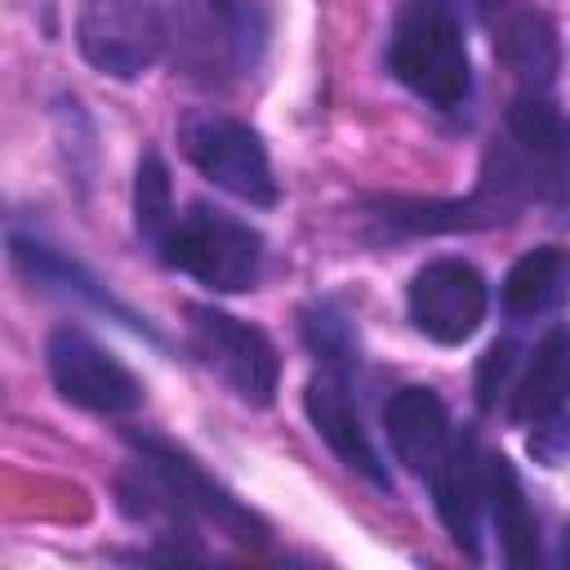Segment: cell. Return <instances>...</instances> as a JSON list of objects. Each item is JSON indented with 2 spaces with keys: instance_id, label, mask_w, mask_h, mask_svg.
Segmentation results:
<instances>
[{
  "instance_id": "6da1fadb",
  "label": "cell",
  "mask_w": 570,
  "mask_h": 570,
  "mask_svg": "<svg viewBox=\"0 0 570 570\" xmlns=\"http://www.w3.org/2000/svg\"><path fill=\"white\" fill-rule=\"evenodd\" d=\"M387 71L428 107L463 111L472 98V62L463 22L445 0H414L387 36Z\"/></svg>"
},
{
  "instance_id": "7a4b0ae2",
  "label": "cell",
  "mask_w": 570,
  "mask_h": 570,
  "mask_svg": "<svg viewBox=\"0 0 570 570\" xmlns=\"http://www.w3.org/2000/svg\"><path fill=\"white\" fill-rule=\"evenodd\" d=\"M156 258L214 294H245L263 276V236L249 223L196 200L174 218Z\"/></svg>"
},
{
  "instance_id": "3957f363",
  "label": "cell",
  "mask_w": 570,
  "mask_h": 570,
  "mask_svg": "<svg viewBox=\"0 0 570 570\" xmlns=\"http://www.w3.org/2000/svg\"><path fill=\"white\" fill-rule=\"evenodd\" d=\"M178 147L183 156L200 169V178H209L218 191L272 209L281 200L267 147L258 138V129H249L245 120L218 111V107H191L178 120Z\"/></svg>"
},
{
  "instance_id": "277c9868",
  "label": "cell",
  "mask_w": 570,
  "mask_h": 570,
  "mask_svg": "<svg viewBox=\"0 0 570 570\" xmlns=\"http://www.w3.org/2000/svg\"><path fill=\"white\" fill-rule=\"evenodd\" d=\"M169 22L156 0H85L76 13L80 58L111 80H138L165 53Z\"/></svg>"
},
{
  "instance_id": "5b68a950",
  "label": "cell",
  "mask_w": 570,
  "mask_h": 570,
  "mask_svg": "<svg viewBox=\"0 0 570 570\" xmlns=\"http://www.w3.org/2000/svg\"><path fill=\"white\" fill-rule=\"evenodd\" d=\"M187 343L200 356V365L214 370L240 401L267 405L276 396L281 352L258 325H249V321H240L223 307L191 303L187 307Z\"/></svg>"
},
{
  "instance_id": "8992f818",
  "label": "cell",
  "mask_w": 570,
  "mask_h": 570,
  "mask_svg": "<svg viewBox=\"0 0 570 570\" xmlns=\"http://www.w3.org/2000/svg\"><path fill=\"white\" fill-rule=\"evenodd\" d=\"M45 365L58 387V396L76 410L120 419L142 405V383L125 361H116L98 338H89L80 325H58L45 343Z\"/></svg>"
},
{
  "instance_id": "52a82bcc",
  "label": "cell",
  "mask_w": 570,
  "mask_h": 570,
  "mask_svg": "<svg viewBox=\"0 0 570 570\" xmlns=\"http://www.w3.org/2000/svg\"><path fill=\"white\" fill-rule=\"evenodd\" d=\"M485 307H490L485 276L472 263H463V258H432V263H423L410 276V289H405L410 325L423 338L441 343V347L468 343L481 330Z\"/></svg>"
},
{
  "instance_id": "ba28073f",
  "label": "cell",
  "mask_w": 570,
  "mask_h": 570,
  "mask_svg": "<svg viewBox=\"0 0 570 570\" xmlns=\"http://www.w3.org/2000/svg\"><path fill=\"white\" fill-rule=\"evenodd\" d=\"M183 58L187 67L214 76L218 71H254L267 45V18L258 0H183Z\"/></svg>"
},
{
  "instance_id": "9c48e42d",
  "label": "cell",
  "mask_w": 570,
  "mask_h": 570,
  "mask_svg": "<svg viewBox=\"0 0 570 570\" xmlns=\"http://www.w3.org/2000/svg\"><path fill=\"white\" fill-rule=\"evenodd\" d=\"M129 445L138 450V459H142L147 468H156V472L174 485V494H178L200 521H209L214 530H223V534L236 539V543H263V539H267V525H263L227 485H218L183 445H174V441H165V436H151V432H129Z\"/></svg>"
},
{
  "instance_id": "30bf717a",
  "label": "cell",
  "mask_w": 570,
  "mask_h": 570,
  "mask_svg": "<svg viewBox=\"0 0 570 570\" xmlns=\"http://www.w3.org/2000/svg\"><path fill=\"white\" fill-rule=\"evenodd\" d=\"M303 410H307L316 436L334 450V459H338L343 468L361 472V476H365L370 485H379V490L392 485V476H387V468H383V459H379V450H374V441H370V432H365V423H361L356 396H352V387H347V370L321 365V370L307 379V387H303Z\"/></svg>"
},
{
  "instance_id": "8fae6325",
  "label": "cell",
  "mask_w": 570,
  "mask_h": 570,
  "mask_svg": "<svg viewBox=\"0 0 570 570\" xmlns=\"http://www.w3.org/2000/svg\"><path fill=\"white\" fill-rule=\"evenodd\" d=\"M9 258H13V267L31 281V285H40V289H53V294H62V298H76V303H85V307H94V312H102V316H111V321H120L125 330H134V334H142V338H151V343H160V334L147 325V316H138L129 303H120L85 263H76V258H67L62 249H53L49 240H40V236H27V232H9Z\"/></svg>"
},
{
  "instance_id": "7c38bea8",
  "label": "cell",
  "mask_w": 570,
  "mask_h": 570,
  "mask_svg": "<svg viewBox=\"0 0 570 570\" xmlns=\"http://www.w3.org/2000/svg\"><path fill=\"white\" fill-rule=\"evenodd\" d=\"M432 503L450 539L468 552L481 557V512H485V454L476 436H454L445 459L432 468Z\"/></svg>"
},
{
  "instance_id": "4fadbf2b",
  "label": "cell",
  "mask_w": 570,
  "mask_h": 570,
  "mask_svg": "<svg viewBox=\"0 0 570 570\" xmlns=\"http://www.w3.org/2000/svg\"><path fill=\"white\" fill-rule=\"evenodd\" d=\"M383 432H387V445H392L396 463L410 468L414 476H432V468L454 445L450 410L423 383H410V387L392 392V401L383 405Z\"/></svg>"
},
{
  "instance_id": "5bb4252c",
  "label": "cell",
  "mask_w": 570,
  "mask_h": 570,
  "mask_svg": "<svg viewBox=\"0 0 570 570\" xmlns=\"http://www.w3.org/2000/svg\"><path fill=\"white\" fill-rule=\"evenodd\" d=\"M494 53L508 67V76L521 85V94H548L561 71V40L548 13L517 9L494 27Z\"/></svg>"
},
{
  "instance_id": "9a60e30c",
  "label": "cell",
  "mask_w": 570,
  "mask_h": 570,
  "mask_svg": "<svg viewBox=\"0 0 570 570\" xmlns=\"http://www.w3.org/2000/svg\"><path fill=\"white\" fill-rule=\"evenodd\" d=\"M570 401V325H548V334L534 343L530 361L521 365L512 392H508V414L517 423H539Z\"/></svg>"
},
{
  "instance_id": "2e32d148",
  "label": "cell",
  "mask_w": 570,
  "mask_h": 570,
  "mask_svg": "<svg viewBox=\"0 0 570 570\" xmlns=\"http://www.w3.org/2000/svg\"><path fill=\"white\" fill-rule=\"evenodd\" d=\"M485 512H490V521H494L499 552H503L508 566L530 570V566L543 561L534 508H530V499H525V485H521L517 468H512L503 454H485Z\"/></svg>"
},
{
  "instance_id": "e0dca14e",
  "label": "cell",
  "mask_w": 570,
  "mask_h": 570,
  "mask_svg": "<svg viewBox=\"0 0 570 570\" xmlns=\"http://www.w3.org/2000/svg\"><path fill=\"white\" fill-rule=\"evenodd\" d=\"M499 303L512 321H539L561 312L570 303V249L539 245L521 254L499 285Z\"/></svg>"
},
{
  "instance_id": "ac0fdd59",
  "label": "cell",
  "mask_w": 570,
  "mask_h": 570,
  "mask_svg": "<svg viewBox=\"0 0 570 570\" xmlns=\"http://www.w3.org/2000/svg\"><path fill=\"white\" fill-rule=\"evenodd\" d=\"M174 218H178V209H174L169 165L160 160V151H142L138 169H134V232H138V240L156 254V245L165 240Z\"/></svg>"
},
{
  "instance_id": "d6986e66",
  "label": "cell",
  "mask_w": 570,
  "mask_h": 570,
  "mask_svg": "<svg viewBox=\"0 0 570 570\" xmlns=\"http://www.w3.org/2000/svg\"><path fill=\"white\" fill-rule=\"evenodd\" d=\"M303 343L330 370H352L361 361L356 325H352V316L334 298H316L312 307H303Z\"/></svg>"
},
{
  "instance_id": "ffe728a7",
  "label": "cell",
  "mask_w": 570,
  "mask_h": 570,
  "mask_svg": "<svg viewBox=\"0 0 570 570\" xmlns=\"http://www.w3.org/2000/svg\"><path fill=\"white\" fill-rule=\"evenodd\" d=\"M517 361H521V347L517 338H494L476 365V405L481 410H494L499 401H508L512 383H517Z\"/></svg>"
},
{
  "instance_id": "44dd1931",
  "label": "cell",
  "mask_w": 570,
  "mask_h": 570,
  "mask_svg": "<svg viewBox=\"0 0 570 570\" xmlns=\"http://www.w3.org/2000/svg\"><path fill=\"white\" fill-rule=\"evenodd\" d=\"M534 432H530V454L543 463V468H561V463H570V414L566 410H557V414H548V419H539V423H530Z\"/></svg>"
},
{
  "instance_id": "7402d4cb",
  "label": "cell",
  "mask_w": 570,
  "mask_h": 570,
  "mask_svg": "<svg viewBox=\"0 0 570 570\" xmlns=\"http://www.w3.org/2000/svg\"><path fill=\"white\" fill-rule=\"evenodd\" d=\"M543 205L552 209V218H557L561 227H570V138H566V147H561V160H557V169H552V183H548Z\"/></svg>"
},
{
  "instance_id": "603a6c76",
  "label": "cell",
  "mask_w": 570,
  "mask_h": 570,
  "mask_svg": "<svg viewBox=\"0 0 570 570\" xmlns=\"http://www.w3.org/2000/svg\"><path fill=\"white\" fill-rule=\"evenodd\" d=\"M561 561L570 566V530H566V543H561Z\"/></svg>"
}]
</instances>
